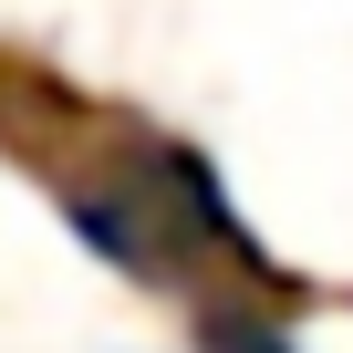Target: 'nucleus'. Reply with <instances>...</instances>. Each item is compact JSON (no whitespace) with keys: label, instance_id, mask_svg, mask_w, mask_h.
Masks as SVG:
<instances>
[{"label":"nucleus","instance_id":"obj_1","mask_svg":"<svg viewBox=\"0 0 353 353\" xmlns=\"http://www.w3.org/2000/svg\"><path fill=\"white\" fill-rule=\"evenodd\" d=\"M42 188L63 208V229L125 270L135 291H219V270H260L219 166L198 145H166V135H73L42 156Z\"/></svg>","mask_w":353,"mask_h":353},{"label":"nucleus","instance_id":"obj_2","mask_svg":"<svg viewBox=\"0 0 353 353\" xmlns=\"http://www.w3.org/2000/svg\"><path fill=\"white\" fill-rule=\"evenodd\" d=\"M198 353H301V332L270 322L250 291H208L198 301Z\"/></svg>","mask_w":353,"mask_h":353}]
</instances>
